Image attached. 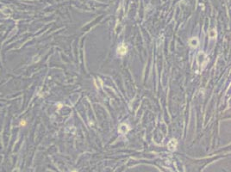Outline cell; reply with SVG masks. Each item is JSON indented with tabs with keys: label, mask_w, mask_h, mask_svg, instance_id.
<instances>
[{
	"label": "cell",
	"mask_w": 231,
	"mask_h": 172,
	"mask_svg": "<svg viewBox=\"0 0 231 172\" xmlns=\"http://www.w3.org/2000/svg\"><path fill=\"white\" fill-rule=\"evenodd\" d=\"M117 52H118V54H120V55H124V54L127 53V47L123 45L120 46V47H118Z\"/></svg>",
	"instance_id": "cell-1"
},
{
	"label": "cell",
	"mask_w": 231,
	"mask_h": 172,
	"mask_svg": "<svg viewBox=\"0 0 231 172\" xmlns=\"http://www.w3.org/2000/svg\"><path fill=\"white\" fill-rule=\"evenodd\" d=\"M176 145H177V142H176L175 139H172L171 141H170V143L168 144V147H169V149L171 150V151H173V150H175Z\"/></svg>",
	"instance_id": "cell-2"
},
{
	"label": "cell",
	"mask_w": 231,
	"mask_h": 172,
	"mask_svg": "<svg viewBox=\"0 0 231 172\" xmlns=\"http://www.w3.org/2000/svg\"><path fill=\"white\" fill-rule=\"evenodd\" d=\"M198 44V41L197 39H192L190 41V45L192 47H197Z\"/></svg>",
	"instance_id": "cell-3"
},
{
	"label": "cell",
	"mask_w": 231,
	"mask_h": 172,
	"mask_svg": "<svg viewBox=\"0 0 231 172\" xmlns=\"http://www.w3.org/2000/svg\"><path fill=\"white\" fill-rule=\"evenodd\" d=\"M217 35V34H216V32H215V30H211V32H210V36L211 37V38H214L215 36Z\"/></svg>",
	"instance_id": "cell-4"
},
{
	"label": "cell",
	"mask_w": 231,
	"mask_h": 172,
	"mask_svg": "<svg viewBox=\"0 0 231 172\" xmlns=\"http://www.w3.org/2000/svg\"><path fill=\"white\" fill-rule=\"evenodd\" d=\"M25 124H26V122H25L24 121H21V125H22V126H25Z\"/></svg>",
	"instance_id": "cell-5"
}]
</instances>
